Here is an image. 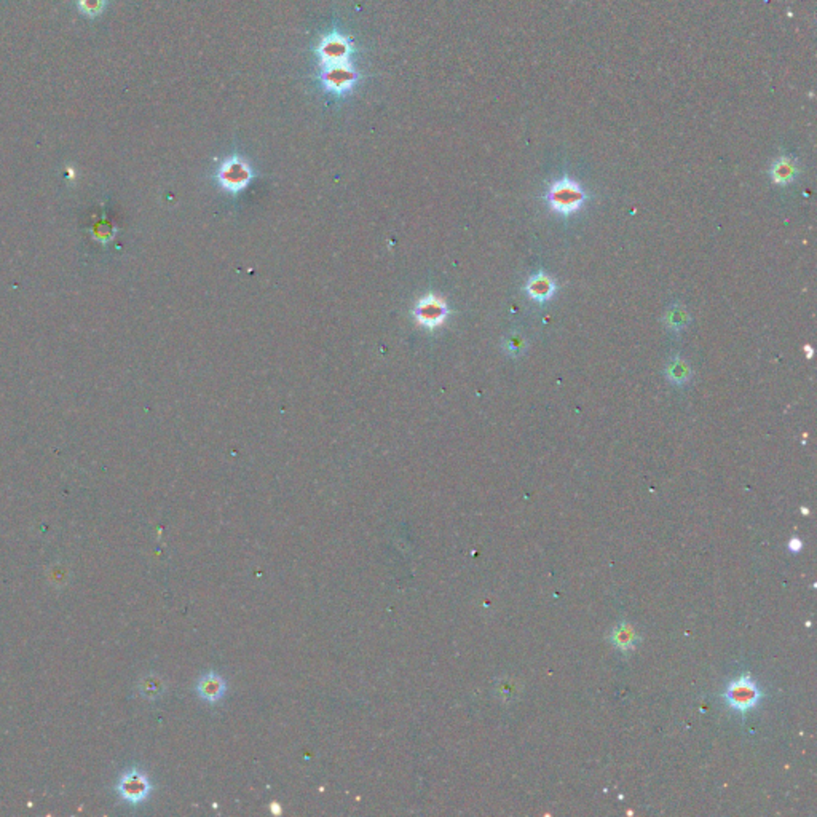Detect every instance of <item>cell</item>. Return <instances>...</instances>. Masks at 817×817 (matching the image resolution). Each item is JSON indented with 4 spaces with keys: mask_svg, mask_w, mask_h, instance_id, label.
<instances>
[{
    "mask_svg": "<svg viewBox=\"0 0 817 817\" xmlns=\"http://www.w3.org/2000/svg\"><path fill=\"white\" fill-rule=\"evenodd\" d=\"M360 82L361 76L355 63L320 67V74H318L320 87L334 98H345L351 94Z\"/></svg>",
    "mask_w": 817,
    "mask_h": 817,
    "instance_id": "7a4b0ae2",
    "label": "cell"
},
{
    "mask_svg": "<svg viewBox=\"0 0 817 817\" xmlns=\"http://www.w3.org/2000/svg\"><path fill=\"white\" fill-rule=\"evenodd\" d=\"M256 177V171L246 158L240 155H230L222 160L216 169V181L224 190L237 195Z\"/></svg>",
    "mask_w": 817,
    "mask_h": 817,
    "instance_id": "277c9868",
    "label": "cell"
},
{
    "mask_svg": "<svg viewBox=\"0 0 817 817\" xmlns=\"http://www.w3.org/2000/svg\"><path fill=\"white\" fill-rule=\"evenodd\" d=\"M356 48L351 39L336 29L325 34L315 45V56L320 67L353 63Z\"/></svg>",
    "mask_w": 817,
    "mask_h": 817,
    "instance_id": "3957f363",
    "label": "cell"
},
{
    "mask_svg": "<svg viewBox=\"0 0 817 817\" xmlns=\"http://www.w3.org/2000/svg\"><path fill=\"white\" fill-rule=\"evenodd\" d=\"M109 0H77L78 12L88 18H96L106 10Z\"/></svg>",
    "mask_w": 817,
    "mask_h": 817,
    "instance_id": "9a60e30c",
    "label": "cell"
},
{
    "mask_svg": "<svg viewBox=\"0 0 817 817\" xmlns=\"http://www.w3.org/2000/svg\"><path fill=\"white\" fill-rule=\"evenodd\" d=\"M197 693L206 702H219L227 693V682L217 672H208L200 677L197 684Z\"/></svg>",
    "mask_w": 817,
    "mask_h": 817,
    "instance_id": "9c48e42d",
    "label": "cell"
},
{
    "mask_svg": "<svg viewBox=\"0 0 817 817\" xmlns=\"http://www.w3.org/2000/svg\"><path fill=\"white\" fill-rule=\"evenodd\" d=\"M664 373H666L667 380H669L671 383H674V385H677V386H682L691 378V367L688 366V362H686L685 360H682L680 356H674L669 362H667Z\"/></svg>",
    "mask_w": 817,
    "mask_h": 817,
    "instance_id": "7c38bea8",
    "label": "cell"
},
{
    "mask_svg": "<svg viewBox=\"0 0 817 817\" xmlns=\"http://www.w3.org/2000/svg\"><path fill=\"white\" fill-rule=\"evenodd\" d=\"M447 316H449V307L444 298L436 294H426L418 298L415 308H413V318H415L417 325L430 329V331L444 325Z\"/></svg>",
    "mask_w": 817,
    "mask_h": 817,
    "instance_id": "8992f818",
    "label": "cell"
},
{
    "mask_svg": "<svg viewBox=\"0 0 817 817\" xmlns=\"http://www.w3.org/2000/svg\"><path fill=\"white\" fill-rule=\"evenodd\" d=\"M789 546H790V549H792V551H795V552H796V551H800V549H801V546H803V543H801V540H798V538H794V540L790 541V545H789Z\"/></svg>",
    "mask_w": 817,
    "mask_h": 817,
    "instance_id": "2e32d148",
    "label": "cell"
},
{
    "mask_svg": "<svg viewBox=\"0 0 817 817\" xmlns=\"http://www.w3.org/2000/svg\"><path fill=\"white\" fill-rule=\"evenodd\" d=\"M503 348H505V351L510 356H521L524 355L527 350V340L521 332H511V336H508L505 338Z\"/></svg>",
    "mask_w": 817,
    "mask_h": 817,
    "instance_id": "5bb4252c",
    "label": "cell"
},
{
    "mask_svg": "<svg viewBox=\"0 0 817 817\" xmlns=\"http://www.w3.org/2000/svg\"><path fill=\"white\" fill-rule=\"evenodd\" d=\"M723 697L731 709L741 712V714H747L759 704V701L763 697V693L756 686L754 679L749 674H744L731 682L723 693Z\"/></svg>",
    "mask_w": 817,
    "mask_h": 817,
    "instance_id": "5b68a950",
    "label": "cell"
},
{
    "mask_svg": "<svg viewBox=\"0 0 817 817\" xmlns=\"http://www.w3.org/2000/svg\"><path fill=\"white\" fill-rule=\"evenodd\" d=\"M525 291L529 294L532 301H535L536 303H546L549 302L552 296L556 294L557 285L554 278L547 275V273L538 272L529 278V281H527L525 285Z\"/></svg>",
    "mask_w": 817,
    "mask_h": 817,
    "instance_id": "ba28073f",
    "label": "cell"
},
{
    "mask_svg": "<svg viewBox=\"0 0 817 817\" xmlns=\"http://www.w3.org/2000/svg\"><path fill=\"white\" fill-rule=\"evenodd\" d=\"M798 163L792 157H779L770 169V176L777 186H789L798 177Z\"/></svg>",
    "mask_w": 817,
    "mask_h": 817,
    "instance_id": "30bf717a",
    "label": "cell"
},
{
    "mask_svg": "<svg viewBox=\"0 0 817 817\" xmlns=\"http://www.w3.org/2000/svg\"><path fill=\"white\" fill-rule=\"evenodd\" d=\"M545 198L552 211L562 216H570L580 211L587 197L580 184L565 176L551 184Z\"/></svg>",
    "mask_w": 817,
    "mask_h": 817,
    "instance_id": "6da1fadb",
    "label": "cell"
},
{
    "mask_svg": "<svg viewBox=\"0 0 817 817\" xmlns=\"http://www.w3.org/2000/svg\"><path fill=\"white\" fill-rule=\"evenodd\" d=\"M688 323H690V313L684 305H680V303H672V305L666 310L664 325L667 329H671V331L680 332L682 329L686 327Z\"/></svg>",
    "mask_w": 817,
    "mask_h": 817,
    "instance_id": "4fadbf2b",
    "label": "cell"
},
{
    "mask_svg": "<svg viewBox=\"0 0 817 817\" xmlns=\"http://www.w3.org/2000/svg\"><path fill=\"white\" fill-rule=\"evenodd\" d=\"M639 640L640 639L639 635H637L635 629L631 624H627V622L618 624L611 632L613 645H615L618 650H621L624 655L629 653V651H634Z\"/></svg>",
    "mask_w": 817,
    "mask_h": 817,
    "instance_id": "8fae6325",
    "label": "cell"
},
{
    "mask_svg": "<svg viewBox=\"0 0 817 817\" xmlns=\"http://www.w3.org/2000/svg\"><path fill=\"white\" fill-rule=\"evenodd\" d=\"M805 351H806V358H808V360H811V358H813V347L806 345L805 347Z\"/></svg>",
    "mask_w": 817,
    "mask_h": 817,
    "instance_id": "e0dca14e",
    "label": "cell"
},
{
    "mask_svg": "<svg viewBox=\"0 0 817 817\" xmlns=\"http://www.w3.org/2000/svg\"><path fill=\"white\" fill-rule=\"evenodd\" d=\"M118 794L129 803H139L151 794V782L141 771L131 770L118 782Z\"/></svg>",
    "mask_w": 817,
    "mask_h": 817,
    "instance_id": "52a82bcc",
    "label": "cell"
}]
</instances>
